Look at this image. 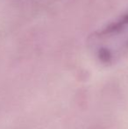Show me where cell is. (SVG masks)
I'll list each match as a JSON object with an SVG mask.
<instances>
[{
  "mask_svg": "<svg viewBox=\"0 0 128 129\" xmlns=\"http://www.w3.org/2000/svg\"><path fill=\"white\" fill-rule=\"evenodd\" d=\"M97 58L113 63L128 55V12L97 32L91 39Z\"/></svg>",
  "mask_w": 128,
  "mask_h": 129,
  "instance_id": "obj_1",
  "label": "cell"
}]
</instances>
